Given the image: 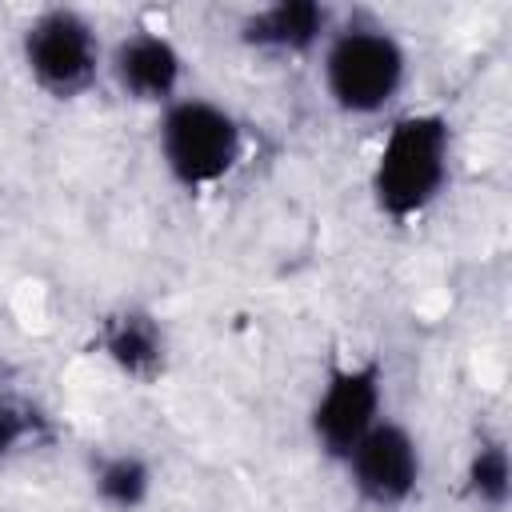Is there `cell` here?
I'll return each mask as SVG.
<instances>
[{"label": "cell", "mask_w": 512, "mask_h": 512, "mask_svg": "<svg viewBox=\"0 0 512 512\" xmlns=\"http://www.w3.org/2000/svg\"><path fill=\"white\" fill-rule=\"evenodd\" d=\"M452 168V132L436 112H408L392 120L376 164H372V200L388 220H412L448 184Z\"/></svg>", "instance_id": "6da1fadb"}, {"label": "cell", "mask_w": 512, "mask_h": 512, "mask_svg": "<svg viewBox=\"0 0 512 512\" xmlns=\"http://www.w3.org/2000/svg\"><path fill=\"white\" fill-rule=\"evenodd\" d=\"M36 424H40V416L24 400L0 392V460H8L28 440H36Z\"/></svg>", "instance_id": "7c38bea8"}, {"label": "cell", "mask_w": 512, "mask_h": 512, "mask_svg": "<svg viewBox=\"0 0 512 512\" xmlns=\"http://www.w3.org/2000/svg\"><path fill=\"white\" fill-rule=\"evenodd\" d=\"M324 92L348 116H376L384 112L404 80H408V52L404 44L380 24H344L332 28L324 40Z\"/></svg>", "instance_id": "7a4b0ae2"}, {"label": "cell", "mask_w": 512, "mask_h": 512, "mask_svg": "<svg viewBox=\"0 0 512 512\" xmlns=\"http://www.w3.org/2000/svg\"><path fill=\"white\" fill-rule=\"evenodd\" d=\"M92 488L112 512H136L152 496V468L136 452H104L92 468Z\"/></svg>", "instance_id": "30bf717a"}, {"label": "cell", "mask_w": 512, "mask_h": 512, "mask_svg": "<svg viewBox=\"0 0 512 512\" xmlns=\"http://www.w3.org/2000/svg\"><path fill=\"white\" fill-rule=\"evenodd\" d=\"M20 56L36 88L56 100L88 92L104 68V48L88 16L76 8H44L20 32Z\"/></svg>", "instance_id": "277c9868"}, {"label": "cell", "mask_w": 512, "mask_h": 512, "mask_svg": "<svg viewBox=\"0 0 512 512\" xmlns=\"http://www.w3.org/2000/svg\"><path fill=\"white\" fill-rule=\"evenodd\" d=\"M464 492H468L472 504H480L488 512H500L508 504V492H512V460H508V444L500 436H488V440H480L468 452Z\"/></svg>", "instance_id": "8fae6325"}, {"label": "cell", "mask_w": 512, "mask_h": 512, "mask_svg": "<svg viewBox=\"0 0 512 512\" xmlns=\"http://www.w3.org/2000/svg\"><path fill=\"white\" fill-rule=\"evenodd\" d=\"M380 408H384V368L376 360L336 364L308 412L316 448L344 464V456L360 444V436L376 420H384Z\"/></svg>", "instance_id": "5b68a950"}, {"label": "cell", "mask_w": 512, "mask_h": 512, "mask_svg": "<svg viewBox=\"0 0 512 512\" xmlns=\"http://www.w3.org/2000/svg\"><path fill=\"white\" fill-rule=\"evenodd\" d=\"M344 468L352 476V488L376 504V508H396L404 504L416 488H420V472H424V460H420V444L416 436L396 424V420H376L360 444L344 456Z\"/></svg>", "instance_id": "8992f818"}, {"label": "cell", "mask_w": 512, "mask_h": 512, "mask_svg": "<svg viewBox=\"0 0 512 512\" xmlns=\"http://www.w3.org/2000/svg\"><path fill=\"white\" fill-rule=\"evenodd\" d=\"M160 160L168 176L188 188H212L220 184L244 156V128L240 120L208 100V96H176L160 112V132H156Z\"/></svg>", "instance_id": "3957f363"}, {"label": "cell", "mask_w": 512, "mask_h": 512, "mask_svg": "<svg viewBox=\"0 0 512 512\" xmlns=\"http://www.w3.org/2000/svg\"><path fill=\"white\" fill-rule=\"evenodd\" d=\"M108 72L116 80V88L136 100V104H156L168 108L180 96V80H184V56L180 48L164 36V32H128L112 44L108 52Z\"/></svg>", "instance_id": "52a82bcc"}, {"label": "cell", "mask_w": 512, "mask_h": 512, "mask_svg": "<svg viewBox=\"0 0 512 512\" xmlns=\"http://www.w3.org/2000/svg\"><path fill=\"white\" fill-rule=\"evenodd\" d=\"M328 36H332V8L320 0H276L244 16L240 24V40L248 48L276 52V56L312 52Z\"/></svg>", "instance_id": "ba28073f"}, {"label": "cell", "mask_w": 512, "mask_h": 512, "mask_svg": "<svg viewBox=\"0 0 512 512\" xmlns=\"http://www.w3.org/2000/svg\"><path fill=\"white\" fill-rule=\"evenodd\" d=\"M96 348L116 372H124L132 380H152L164 368V352H168L160 320L144 308L108 312L96 324Z\"/></svg>", "instance_id": "9c48e42d"}]
</instances>
